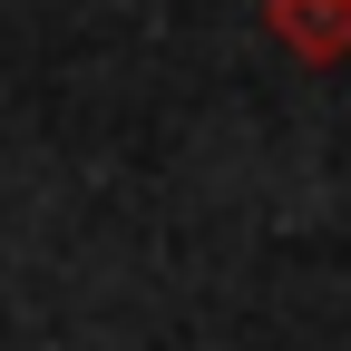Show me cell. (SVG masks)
Listing matches in <instances>:
<instances>
[{
    "mask_svg": "<svg viewBox=\"0 0 351 351\" xmlns=\"http://www.w3.org/2000/svg\"><path fill=\"white\" fill-rule=\"evenodd\" d=\"M263 39H283L302 69L351 59V0H263Z\"/></svg>",
    "mask_w": 351,
    "mask_h": 351,
    "instance_id": "6da1fadb",
    "label": "cell"
}]
</instances>
